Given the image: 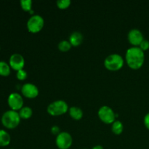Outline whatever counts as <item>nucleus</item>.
Instances as JSON below:
<instances>
[{"mask_svg": "<svg viewBox=\"0 0 149 149\" xmlns=\"http://www.w3.org/2000/svg\"><path fill=\"white\" fill-rule=\"evenodd\" d=\"M125 61L130 68L133 70H138L143 65L145 53L139 47H132L127 50Z\"/></svg>", "mask_w": 149, "mask_h": 149, "instance_id": "nucleus-1", "label": "nucleus"}, {"mask_svg": "<svg viewBox=\"0 0 149 149\" xmlns=\"http://www.w3.org/2000/svg\"><path fill=\"white\" fill-rule=\"evenodd\" d=\"M20 117L18 112L13 110L6 111L2 114L1 122L3 126L9 130H13L17 127L20 122Z\"/></svg>", "mask_w": 149, "mask_h": 149, "instance_id": "nucleus-2", "label": "nucleus"}, {"mask_svg": "<svg viewBox=\"0 0 149 149\" xmlns=\"http://www.w3.org/2000/svg\"><path fill=\"white\" fill-rule=\"evenodd\" d=\"M69 108L65 101L63 100H58L49 103L47 108V111L52 116H61L68 111Z\"/></svg>", "mask_w": 149, "mask_h": 149, "instance_id": "nucleus-3", "label": "nucleus"}, {"mask_svg": "<svg viewBox=\"0 0 149 149\" xmlns=\"http://www.w3.org/2000/svg\"><path fill=\"white\" fill-rule=\"evenodd\" d=\"M124 63V58L120 55L116 53L111 54L105 59L104 66L109 71H116L123 67Z\"/></svg>", "mask_w": 149, "mask_h": 149, "instance_id": "nucleus-4", "label": "nucleus"}, {"mask_svg": "<svg viewBox=\"0 0 149 149\" xmlns=\"http://www.w3.org/2000/svg\"><path fill=\"white\" fill-rule=\"evenodd\" d=\"M45 26V20L39 15H32L30 18L28 20L27 29L29 32L36 33L42 31Z\"/></svg>", "mask_w": 149, "mask_h": 149, "instance_id": "nucleus-5", "label": "nucleus"}, {"mask_svg": "<svg viewBox=\"0 0 149 149\" xmlns=\"http://www.w3.org/2000/svg\"><path fill=\"white\" fill-rule=\"evenodd\" d=\"M97 114L100 121L107 125L110 124L112 125L116 121V113L111 108L108 106H103L100 107L97 112Z\"/></svg>", "mask_w": 149, "mask_h": 149, "instance_id": "nucleus-6", "label": "nucleus"}, {"mask_svg": "<svg viewBox=\"0 0 149 149\" xmlns=\"http://www.w3.org/2000/svg\"><path fill=\"white\" fill-rule=\"evenodd\" d=\"M73 138L68 132H61L55 138V144L59 149H68L71 148Z\"/></svg>", "mask_w": 149, "mask_h": 149, "instance_id": "nucleus-7", "label": "nucleus"}, {"mask_svg": "<svg viewBox=\"0 0 149 149\" xmlns=\"http://www.w3.org/2000/svg\"><path fill=\"white\" fill-rule=\"evenodd\" d=\"M23 99L20 94L17 93H12L7 98V103L10 109L13 111H20L23 107Z\"/></svg>", "mask_w": 149, "mask_h": 149, "instance_id": "nucleus-8", "label": "nucleus"}, {"mask_svg": "<svg viewBox=\"0 0 149 149\" xmlns=\"http://www.w3.org/2000/svg\"><path fill=\"white\" fill-rule=\"evenodd\" d=\"M21 93L25 97L33 99L39 95V89L32 83H26L21 87Z\"/></svg>", "mask_w": 149, "mask_h": 149, "instance_id": "nucleus-9", "label": "nucleus"}, {"mask_svg": "<svg viewBox=\"0 0 149 149\" xmlns=\"http://www.w3.org/2000/svg\"><path fill=\"white\" fill-rule=\"evenodd\" d=\"M9 64L12 69L16 71L23 69L25 65V59L22 55L19 53H14L10 57Z\"/></svg>", "mask_w": 149, "mask_h": 149, "instance_id": "nucleus-10", "label": "nucleus"}, {"mask_svg": "<svg viewBox=\"0 0 149 149\" xmlns=\"http://www.w3.org/2000/svg\"><path fill=\"white\" fill-rule=\"evenodd\" d=\"M127 39L130 43L134 47H139L141 42L144 40L143 34L138 29H132L129 31Z\"/></svg>", "mask_w": 149, "mask_h": 149, "instance_id": "nucleus-11", "label": "nucleus"}, {"mask_svg": "<svg viewBox=\"0 0 149 149\" xmlns=\"http://www.w3.org/2000/svg\"><path fill=\"white\" fill-rule=\"evenodd\" d=\"M83 40H84V36H83L82 33L81 32L79 31H74L69 36V42L72 47H78L82 43Z\"/></svg>", "mask_w": 149, "mask_h": 149, "instance_id": "nucleus-12", "label": "nucleus"}, {"mask_svg": "<svg viewBox=\"0 0 149 149\" xmlns=\"http://www.w3.org/2000/svg\"><path fill=\"white\" fill-rule=\"evenodd\" d=\"M69 115L74 120H80L83 117V111L79 107L77 106H71L69 108Z\"/></svg>", "mask_w": 149, "mask_h": 149, "instance_id": "nucleus-13", "label": "nucleus"}, {"mask_svg": "<svg viewBox=\"0 0 149 149\" xmlns=\"http://www.w3.org/2000/svg\"><path fill=\"white\" fill-rule=\"evenodd\" d=\"M11 142L10 134L4 130L0 129V147H6Z\"/></svg>", "mask_w": 149, "mask_h": 149, "instance_id": "nucleus-14", "label": "nucleus"}, {"mask_svg": "<svg viewBox=\"0 0 149 149\" xmlns=\"http://www.w3.org/2000/svg\"><path fill=\"white\" fill-rule=\"evenodd\" d=\"M11 73V67L8 63L4 61H0V76L8 77Z\"/></svg>", "mask_w": 149, "mask_h": 149, "instance_id": "nucleus-15", "label": "nucleus"}, {"mask_svg": "<svg viewBox=\"0 0 149 149\" xmlns=\"http://www.w3.org/2000/svg\"><path fill=\"white\" fill-rule=\"evenodd\" d=\"M19 115H20V119H29L33 115V110L29 106H23L21 109L18 111Z\"/></svg>", "mask_w": 149, "mask_h": 149, "instance_id": "nucleus-16", "label": "nucleus"}, {"mask_svg": "<svg viewBox=\"0 0 149 149\" xmlns=\"http://www.w3.org/2000/svg\"><path fill=\"white\" fill-rule=\"evenodd\" d=\"M111 130L113 134L116 135H119L122 133L124 130V126L122 122L119 120H116L111 125Z\"/></svg>", "mask_w": 149, "mask_h": 149, "instance_id": "nucleus-17", "label": "nucleus"}, {"mask_svg": "<svg viewBox=\"0 0 149 149\" xmlns=\"http://www.w3.org/2000/svg\"><path fill=\"white\" fill-rule=\"evenodd\" d=\"M58 47L61 52H66L71 49V48L72 47V45H71L68 40H62L59 42Z\"/></svg>", "mask_w": 149, "mask_h": 149, "instance_id": "nucleus-18", "label": "nucleus"}, {"mask_svg": "<svg viewBox=\"0 0 149 149\" xmlns=\"http://www.w3.org/2000/svg\"><path fill=\"white\" fill-rule=\"evenodd\" d=\"M20 7L24 11L30 13L32 10V1L31 0H20Z\"/></svg>", "mask_w": 149, "mask_h": 149, "instance_id": "nucleus-19", "label": "nucleus"}, {"mask_svg": "<svg viewBox=\"0 0 149 149\" xmlns=\"http://www.w3.org/2000/svg\"><path fill=\"white\" fill-rule=\"evenodd\" d=\"M71 1L70 0H59V1H56L57 7L61 10H65V9L68 8L70 5H71Z\"/></svg>", "mask_w": 149, "mask_h": 149, "instance_id": "nucleus-20", "label": "nucleus"}, {"mask_svg": "<svg viewBox=\"0 0 149 149\" xmlns=\"http://www.w3.org/2000/svg\"><path fill=\"white\" fill-rule=\"evenodd\" d=\"M27 77L28 73L24 69L20 70V71H17V73H16V77L20 81H24V80H26L27 79Z\"/></svg>", "mask_w": 149, "mask_h": 149, "instance_id": "nucleus-21", "label": "nucleus"}, {"mask_svg": "<svg viewBox=\"0 0 149 149\" xmlns=\"http://www.w3.org/2000/svg\"><path fill=\"white\" fill-rule=\"evenodd\" d=\"M139 47L142 49L143 51H146L149 49V41L147 39H144V40L141 42V44L140 45Z\"/></svg>", "mask_w": 149, "mask_h": 149, "instance_id": "nucleus-22", "label": "nucleus"}, {"mask_svg": "<svg viewBox=\"0 0 149 149\" xmlns=\"http://www.w3.org/2000/svg\"><path fill=\"white\" fill-rule=\"evenodd\" d=\"M50 130H51V132H52L53 135H56V136L60 133V132H61L59 127L57 126V125H54V126H52V127H51Z\"/></svg>", "mask_w": 149, "mask_h": 149, "instance_id": "nucleus-23", "label": "nucleus"}, {"mask_svg": "<svg viewBox=\"0 0 149 149\" xmlns=\"http://www.w3.org/2000/svg\"><path fill=\"white\" fill-rule=\"evenodd\" d=\"M143 122L146 127L148 130H149V113H147V114L144 116Z\"/></svg>", "mask_w": 149, "mask_h": 149, "instance_id": "nucleus-24", "label": "nucleus"}, {"mask_svg": "<svg viewBox=\"0 0 149 149\" xmlns=\"http://www.w3.org/2000/svg\"><path fill=\"white\" fill-rule=\"evenodd\" d=\"M92 149H104V148H103L102 146L100 145H97V146H95L94 147H93V148Z\"/></svg>", "mask_w": 149, "mask_h": 149, "instance_id": "nucleus-25", "label": "nucleus"}, {"mask_svg": "<svg viewBox=\"0 0 149 149\" xmlns=\"http://www.w3.org/2000/svg\"><path fill=\"white\" fill-rule=\"evenodd\" d=\"M10 149H14V148H10Z\"/></svg>", "mask_w": 149, "mask_h": 149, "instance_id": "nucleus-26", "label": "nucleus"}, {"mask_svg": "<svg viewBox=\"0 0 149 149\" xmlns=\"http://www.w3.org/2000/svg\"><path fill=\"white\" fill-rule=\"evenodd\" d=\"M84 149H85V148H84Z\"/></svg>", "mask_w": 149, "mask_h": 149, "instance_id": "nucleus-27", "label": "nucleus"}]
</instances>
